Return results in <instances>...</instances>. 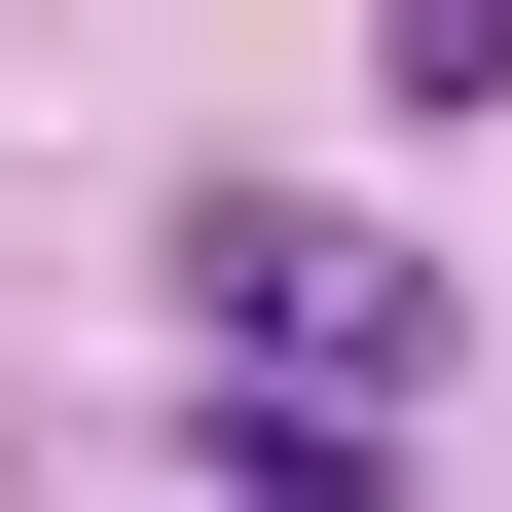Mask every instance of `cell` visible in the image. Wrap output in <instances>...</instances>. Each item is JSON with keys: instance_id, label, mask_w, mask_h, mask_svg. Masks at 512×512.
Listing matches in <instances>:
<instances>
[{"instance_id": "obj_1", "label": "cell", "mask_w": 512, "mask_h": 512, "mask_svg": "<svg viewBox=\"0 0 512 512\" xmlns=\"http://www.w3.org/2000/svg\"><path fill=\"white\" fill-rule=\"evenodd\" d=\"M183 293H220V366H330V403H403V366H439V256H403V220H256V183H220Z\"/></svg>"}]
</instances>
